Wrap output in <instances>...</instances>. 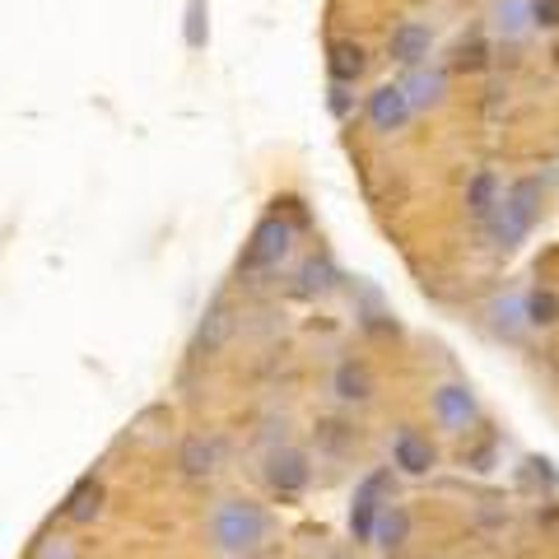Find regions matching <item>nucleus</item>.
<instances>
[{
	"instance_id": "25",
	"label": "nucleus",
	"mask_w": 559,
	"mask_h": 559,
	"mask_svg": "<svg viewBox=\"0 0 559 559\" xmlns=\"http://www.w3.org/2000/svg\"><path fill=\"white\" fill-rule=\"evenodd\" d=\"M495 462H499V439L495 433H485L480 443L462 448V466H471V471H495Z\"/></svg>"
},
{
	"instance_id": "26",
	"label": "nucleus",
	"mask_w": 559,
	"mask_h": 559,
	"mask_svg": "<svg viewBox=\"0 0 559 559\" xmlns=\"http://www.w3.org/2000/svg\"><path fill=\"white\" fill-rule=\"evenodd\" d=\"M532 33H559V0H527Z\"/></svg>"
},
{
	"instance_id": "3",
	"label": "nucleus",
	"mask_w": 559,
	"mask_h": 559,
	"mask_svg": "<svg viewBox=\"0 0 559 559\" xmlns=\"http://www.w3.org/2000/svg\"><path fill=\"white\" fill-rule=\"evenodd\" d=\"M540 201H546V182H540L536 173H527V178H513L509 187H503L495 215H489V224H485V238L495 242L499 252L522 248V242L532 238L536 219H540Z\"/></svg>"
},
{
	"instance_id": "6",
	"label": "nucleus",
	"mask_w": 559,
	"mask_h": 559,
	"mask_svg": "<svg viewBox=\"0 0 559 559\" xmlns=\"http://www.w3.org/2000/svg\"><path fill=\"white\" fill-rule=\"evenodd\" d=\"M429 415L443 433H471L480 425V396L471 382L448 378L439 388H429Z\"/></svg>"
},
{
	"instance_id": "29",
	"label": "nucleus",
	"mask_w": 559,
	"mask_h": 559,
	"mask_svg": "<svg viewBox=\"0 0 559 559\" xmlns=\"http://www.w3.org/2000/svg\"><path fill=\"white\" fill-rule=\"evenodd\" d=\"M326 108H331V117H336V121L355 117V90H345V84H331V90H326Z\"/></svg>"
},
{
	"instance_id": "10",
	"label": "nucleus",
	"mask_w": 559,
	"mask_h": 559,
	"mask_svg": "<svg viewBox=\"0 0 559 559\" xmlns=\"http://www.w3.org/2000/svg\"><path fill=\"white\" fill-rule=\"evenodd\" d=\"M103 503H108V485H103L98 471H84V476L66 489L57 518L70 522V527H94V522L103 518Z\"/></svg>"
},
{
	"instance_id": "23",
	"label": "nucleus",
	"mask_w": 559,
	"mask_h": 559,
	"mask_svg": "<svg viewBox=\"0 0 559 559\" xmlns=\"http://www.w3.org/2000/svg\"><path fill=\"white\" fill-rule=\"evenodd\" d=\"M452 70H462V75H480V70H489V38L485 33H471V38H462L457 47H452Z\"/></svg>"
},
{
	"instance_id": "17",
	"label": "nucleus",
	"mask_w": 559,
	"mask_h": 559,
	"mask_svg": "<svg viewBox=\"0 0 559 559\" xmlns=\"http://www.w3.org/2000/svg\"><path fill=\"white\" fill-rule=\"evenodd\" d=\"M178 471L187 480H210L219 471V443L205 433H187L178 443Z\"/></svg>"
},
{
	"instance_id": "27",
	"label": "nucleus",
	"mask_w": 559,
	"mask_h": 559,
	"mask_svg": "<svg viewBox=\"0 0 559 559\" xmlns=\"http://www.w3.org/2000/svg\"><path fill=\"white\" fill-rule=\"evenodd\" d=\"M28 559H80V546H75V540H70V536H43L38 540V546H33V555Z\"/></svg>"
},
{
	"instance_id": "21",
	"label": "nucleus",
	"mask_w": 559,
	"mask_h": 559,
	"mask_svg": "<svg viewBox=\"0 0 559 559\" xmlns=\"http://www.w3.org/2000/svg\"><path fill=\"white\" fill-rule=\"evenodd\" d=\"M312 439H318V448H326L331 457H345V452L359 448V429L345 425V419H318V425H312Z\"/></svg>"
},
{
	"instance_id": "11",
	"label": "nucleus",
	"mask_w": 559,
	"mask_h": 559,
	"mask_svg": "<svg viewBox=\"0 0 559 559\" xmlns=\"http://www.w3.org/2000/svg\"><path fill=\"white\" fill-rule=\"evenodd\" d=\"M388 57L401 70L425 66L433 57V28L425 20H401V24H392V33H388Z\"/></svg>"
},
{
	"instance_id": "8",
	"label": "nucleus",
	"mask_w": 559,
	"mask_h": 559,
	"mask_svg": "<svg viewBox=\"0 0 559 559\" xmlns=\"http://www.w3.org/2000/svg\"><path fill=\"white\" fill-rule=\"evenodd\" d=\"M411 117H415V108H411V98H406V90H401L396 80L378 84V90L364 98V121H369L373 135H396V131H406Z\"/></svg>"
},
{
	"instance_id": "15",
	"label": "nucleus",
	"mask_w": 559,
	"mask_h": 559,
	"mask_svg": "<svg viewBox=\"0 0 559 559\" xmlns=\"http://www.w3.org/2000/svg\"><path fill=\"white\" fill-rule=\"evenodd\" d=\"M503 197V182H499V173L495 168H476L471 173V182H466V219L476 224V229H485L489 215H495V205Z\"/></svg>"
},
{
	"instance_id": "22",
	"label": "nucleus",
	"mask_w": 559,
	"mask_h": 559,
	"mask_svg": "<svg viewBox=\"0 0 559 559\" xmlns=\"http://www.w3.org/2000/svg\"><path fill=\"white\" fill-rule=\"evenodd\" d=\"M489 326L499 331V336L518 341L522 331H527V322H522V294H503V299H489Z\"/></svg>"
},
{
	"instance_id": "18",
	"label": "nucleus",
	"mask_w": 559,
	"mask_h": 559,
	"mask_svg": "<svg viewBox=\"0 0 559 559\" xmlns=\"http://www.w3.org/2000/svg\"><path fill=\"white\" fill-rule=\"evenodd\" d=\"M522 322H527V331H555L559 326V294L550 285H532L522 294Z\"/></svg>"
},
{
	"instance_id": "9",
	"label": "nucleus",
	"mask_w": 559,
	"mask_h": 559,
	"mask_svg": "<svg viewBox=\"0 0 559 559\" xmlns=\"http://www.w3.org/2000/svg\"><path fill=\"white\" fill-rule=\"evenodd\" d=\"M331 396H336V406H345V411L369 406L378 396V378L369 369V359H359V355L336 359V369H331Z\"/></svg>"
},
{
	"instance_id": "16",
	"label": "nucleus",
	"mask_w": 559,
	"mask_h": 559,
	"mask_svg": "<svg viewBox=\"0 0 559 559\" xmlns=\"http://www.w3.org/2000/svg\"><path fill=\"white\" fill-rule=\"evenodd\" d=\"M229 331H234V308H229V299H210L205 318H201V326H197V341H191V355H197V359L215 355V349L229 341Z\"/></svg>"
},
{
	"instance_id": "14",
	"label": "nucleus",
	"mask_w": 559,
	"mask_h": 559,
	"mask_svg": "<svg viewBox=\"0 0 559 559\" xmlns=\"http://www.w3.org/2000/svg\"><path fill=\"white\" fill-rule=\"evenodd\" d=\"M411 532H415V522H411V509L406 503H388V509L378 513V527H373V546L388 555V559H401L411 546Z\"/></svg>"
},
{
	"instance_id": "12",
	"label": "nucleus",
	"mask_w": 559,
	"mask_h": 559,
	"mask_svg": "<svg viewBox=\"0 0 559 559\" xmlns=\"http://www.w3.org/2000/svg\"><path fill=\"white\" fill-rule=\"evenodd\" d=\"M396 84L406 90V98H411V108H415V112H429V108H439V103L448 98V66H439V61L411 66Z\"/></svg>"
},
{
	"instance_id": "1",
	"label": "nucleus",
	"mask_w": 559,
	"mask_h": 559,
	"mask_svg": "<svg viewBox=\"0 0 559 559\" xmlns=\"http://www.w3.org/2000/svg\"><path fill=\"white\" fill-rule=\"evenodd\" d=\"M308 229V210L299 197H275L271 210L252 224L248 242H242L238 252V275H271L289 261L294 242H299V234Z\"/></svg>"
},
{
	"instance_id": "24",
	"label": "nucleus",
	"mask_w": 559,
	"mask_h": 559,
	"mask_svg": "<svg viewBox=\"0 0 559 559\" xmlns=\"http://www.w3.org/2000/svg\"><path fill=\"white\" fill-rule=\"evenodd\" d=\"M182 33H187V47H191V51H201V47L210 43V0H191Z\"/></svg>"
},
{
	"instance_id": "4",
	"label": "nucleus",
	"mask_w": 559,
	"mask_h": 559,
	"mask_svg": "<svg viewBox=\"0 0 559 559\" xmlns=\"http://www.w3.org/2000/svg\"><path fill=\"white\" fill-rule=\"evenodd\" d=\"M392 499H396V471H392V462L364 471L359 485H355V495H349V513H345V527H349V540H355V546H373L378 513L388 509Z\"/></svg>"
},
{
	"instance_id": "20",
	"label": "nucleus",
	"mask_w": 559,
	"mask_h": 559,
	"mask_svg": "<svg viewBox=\"0 0 559 559\" xmlns=\"http://www.w3.org/2000/svg\"><path fill=\"white\" fill-rule=\"evenodd\" d=\"M336 285H341V271H336V261H331L326 252H312L299 266V289L304 294H331Z\"/></svg>"
},
{
	"instance_id": "19",
	"label": "nucleus",
	"mask_w": 559,
	"mask_h": 559,
	"mask_svg": "<svg viewBox=\"0 0 559 559\" xmlns=\"http://www.w3.org/2000/svg\"><path fill=\"white\" fill-rule=\"evenodd\" d=\"M489 28H495L503 43L527 38V33H532V20H527V0H499V5L489 10Z\"/></svg>"
},
{
	"instance_id": "2",
	"label": "nucleus",
	"mask_w": 559,
	"mask_h": 559,
	"mask_svg": "<svg viewBox=\"0 0 559 559\" xmlns=\"http://www.w3.org/2000/svg\"><path fill=\"white\" fill-rule=\"evenodd\" d=\"M271 532H275L271 509L261 499H248V495H224L215 509H210V518H205L210 550L234 555V559H248L257 550H266Z\"/></svg>"
},
{
	"instance_id": "28",
	"label": "nucleus",
	"mask_w": 559,
	"mask_h": 559,
	"mask_svg": "<svg viewBox=\"0 0 559 559\" xmlns=\"http://www.w3.org/2000/svg\"><path fill=\"white\" fill-rule=\"evenodd\" d=\"M522 480L527 485H546V489H559V471L550 457H522Z\"/></svg>"
},
{
	"instance_id": "13",
	"label": "nucleus",
	"mask_w": 559,
	"mask_h": 559,
	"mask_svg": "<svg viewBox=\"0 0 559 559\" xmlns=\"http://www.w3.org/2000/svg\"><path fill=\"white\" fill-rule=\"evenodd\" d=\"M369 66H373V57H369V47L364 43H355V38H331L326 43V75H331V84L355 90V84L369 75Z\"/></svg>"
},
{
	"instance_id": "5",
	"label": "nucleus",
	"mask_w": 559,
	"mask_h": 559,
	"mask_svg": "<svg viewBox=\"0 0 559 559\" xmlns=\"http://www.w3.org/2000/svg\"><path fill=\"white\" fill-rule=\"evenodd\" d=\"M261 485H266L275 499H304L308 485H312L308 448H294V443L271 448L266 457H261Z\"/></svg>"
},
{
	"instance_id": "7",
	"label": "nucleus",
	"mask_w": 559,
	"mask_h": 559,
	"mask_svg": "<svg viewBox=\"0 0 559 559\" xmlns=\"http://www.w3.org/2000/svg\"><path fill=\"white\" fill-rule=\"evenodd\" d=\"M439 462H443V452H439V443H433L429 429L396 425V433H392V471H396V476L425 480V476L439 471Z\"/></svg>"
}]
</instances>
